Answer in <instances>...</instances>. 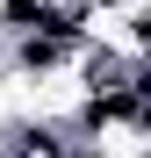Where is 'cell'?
<instances>
[{
	"label": "cell",
	"instance_id": "6da1fadb",
	"mask_svg": "<svg viewBox=\"0 0 151 158\" xmlns=\"http://www.w3.org/2000/svg\"><path fill=\"white\" fill-rule=\"evenodd\" d=\"M0 158H79V129L72 122H7Z\"/></svg>",
	"mask_w": 151,
	"mask_h": 158
}]
</instances>
